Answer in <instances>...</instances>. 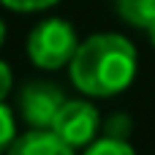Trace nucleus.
Wrapping results in <instances>:
<instances>
[{"label": "nucleus", "instance_id": "1", "mask_svg": "<svg viewBox=\"0 0 155 155\" xmlns=\"http://www.w3.org/2000/svg\"><path fill=\"white\" fill-rule=\"evenodd\" d=\"M71 82L79 93L109 98L131 87L136 76V49L120 33H98L82 41L71 57Z\"/></svg>", "mask_w": 155, "mask_h": 155}, {"label": "nucleus", "instance_id": "2", "mask_svg": "<svg viewBox=\"0 0 155 155\" xmlns=\"http://www.w3.org/2000/svg\"><path fill=\"white\" fill-rule=\"evenodd\" d=\"M79 41H76V30L71 22L65 19H44L41 25L33 27V33L27 35V54L38 68L54 71L71 63L74 52H76Z\"/></svg>", "mask_w": 155, "mask_h": 155}, {"label": "nucleus", "instance_id": "3", "mask_svg": "<svg viewBox=\"0 0 155 155\" xmlns=\"http://www.w3.org/2000/svg\"><path fill=\"white\" fill-rule=\"evenodd\" d=\"M49 131H54L68 147L79 150V147H87L101 131V114L90 101H82V98L65 101Z\"/></svg>", "mask_w": 155, "mask_h": 155}, {"label": "nucleus", "instance_id": "4", "mask_svg": "<svg viewBox=\"0 0 155 155\" xmlns=\"http://www.w3.org/2000/svg\"><path fill=\"white\" fill-rule=\"evenodd\" d=\"M65 95L52 82H27L19 93V112L30 128H52Z\"/></svg>", "mask_w": 155, "mask_h": 155}, {"label": "nucleus", "instance_id": "5", "mask_svg": "<svg viewBox=\"0 0 155 155\" xmlns=\"http://www.w3.org/2000/svg\"><path fill=\"white\" fill-rule=\"evenodd\" d=\"M5 155H74V147H68L49 128H33L16 136Z\"/></svg>", "mask_w": 155, "mask_h": 155}, {"label": "nucleus", "instance_id": "6", "mask_svg": "<svg viewBox=\"0 0 155 155\" xmlns=\"http://www.w3.org/2000/svg\"><path fill=\"white\" fill-rule=\"evenodd\" d=\"M114 8L123 22L134 27H150L155 25V0H114Z\"/></svg>", "mask_w": 155, "mask_h": 155}, {"label": "nucleus", "instance_id": "7", "mask_svg": "<svg viewBox=\"0 0 155 155\" xmlns=\"http://www.w3.org/2000/svg\"><path fill=\"white\" fill-rule=\"evenodd\" d=\"M84 155H136V150L128 144V139H114V136H101V139H93Z\"/></svg>", "mask_w": 155, "mask_h": 155}, {"label": "nucleus", "instance_id": "8", "mask_svg": "<svg viewBox=\"0 0 155 155\" xmlns=\"http://www.w3.org/2000/svg\"><path fill=\"white\" fill-rule=\"evenodd\" d=\"M16 139V128H14V114H11V109L0 101V155L8 153V147H11V142Z\"/></svg>", "mask_w": 155, "mask_h": 155}, {"label": "nucleus", "instance_id": "9", "mask_svg": "<svg viewBox=\"0 0 155 155\" xmlns=\"http://www.w3.org/2000/svg\"><path fill=\"white\" fill-rule=\"evenodd\" d=\"M128 134H131V120H128V114H112L109 123L104 125V136L128 139Z\"/></svg>", "mask_w": 155, "mask_h": 155}, {"label": "nucleus", "instance_id": "10", "mask_svg": "<svg viewBox=\"0 0 155 155\" xmlns=\"http://www.w3.org/2000/svg\"><path fill=\"white\" fill-rule=\"evenodd\" d=\"M5 8L11 11H22V14H30V11H44L49 5H54L57 0H0Z\"/></svg>", "mask_w": 155, "mask_h": 155}, {"label": "nucleus", "instance_id": "11", "mask_svg": "<svg viewBox=\"0 0 155 155\" xmlns=\"http://www.w3.org/2000/svg\"><path fill=\"white\" fill-rule=\"evenodd\" d=\"M11 84H14V79H11V68L0 60V101H5V95L11 93Z\"/></svg>", "mask_w": 155, "mask_h": 155}, {"label": "nucleus", "instance_id": "12", "mask_svg": "<svg viewBox=\"0 0 155 155\" xmlns=\"http://www.w3.org/2000/svg\"><path fill=\"white\" fill-rule=\"evenodd\" d=\"M147 33H150V44H153V49H155V25L147 27Z\"/></svg>", "mask_w": 155, "mask_h": 155}, {"label": "nucleus", "instance_id": "13", "mask_svg": "<svg viewBox=\"0 0 155 155\" xmlns=\"http://www.w3.org/2000/svg\"><path fill=\"white\" fill-rule=\"evenodd\" d=\"M3 38H5V25H3V19H0V46H3Z\"/></svg>", "mask_w": 155, "mask_h": 155}]
</instances>
